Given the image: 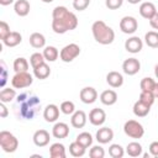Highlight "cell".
Wrapping results in <instances>:
<instances>
[{"label":"cell","mask_w":158,"mask_h":158,"mask_svg":"<svg viewBox=\"0 0 158 158\" xmlns=\"http://www.w3.org/2000/svg\"><path fill=\"white\" fill-rule=\"evenodd\" d=\"M52 30L58 35L75 30L78 26V17L65 6H56L52 12Z\"/></svg>","instance_id":"1"},{"label":"cell","mask_w":158,"mask_h":158,"mask_svg":"<svg viewBox=\"0 0 158 158\" xmlns=\"http://www.w3.org/2000/svg\"><path fill=\"white\" fill-rule=\"evenodd\" d=\"M91 32L94 36V40L100 44H111L115 40V32L114 30L107 26L104 21L98 20L91 26Z\"/></svg>","instance_id":"2"},{"label":"cell","mask_w":158,"mask_h":158,"mask_svg":"<svg viewBox=\"0 0 158 158\" xmlns=\"http://www.w3.org/2000/svg\"><path fill=\"white\" fill-rule=\"evenodd\" d=\"M0 146L4 152L6 153H14L19 147V139L9 131H1L0 132Z\"/></svg>","instance_id":"3"},{"label":"cell","mask_w":158,"mask_h":158,"mask_svg":"<svg viewBox=\"0 0 158 158\" xmlns=\"http://www.w3.org/2000/svg\"><path fill=\"white\" fill-rule=\"evenodd\" d=\"M123 132H125L126 136H128L131 138L139 139L144 135V128H143L142 123H139L138 121H136V120H128L123 125Z\"/></svg>","instance_id":"4"},{"label":"cell","mask_w":158,"mask_h":158,"mask_svg":"<svg viewBox=\"0 0 158 158\" xmlns=\"http://www.w3.org/2000/svg\"><path fill=\"white\" fill-rule=\"evenodd\" d=\"M79 54H80V47L77 43H69L64 46L59 52V57L64 63L73 62Z\"/></svg>","instance_id":"5"},{"label":"cell","mask_w":158,"mask_h":158,"mask_svg":"<svg viewBox=\"0 0 158 158\" xmlns=\"http://www.w3.org/2000/svg\"><path fill=\"white\" fill-rule=\"evenodd\" d=\"M33 83V78L27 72H20L16 73L11 79V85L15 89H25L28 88Z\"/></svg>","instance_id":"6"},{"label":"cell","mask_w":158,"mask_h":158,"mask_svg":"<svg viewBox=\"0 0 158 158\" xmlns=\"http://www.w3.org/2000/svg\"><path fill=\"white\" fill-rule=\"evenodd\" d=\"M138 28V21L133 16H123L120 21V30L126 35H132Z\"/></svg>","instance_id":"7"},{"label":"cell","mask_w":158,"mask_h":158,"mask_svg":"<svg viewBox=\"0 0 158 158\" xmlns=\"http://www.w3.org/2000/svg\"><path fill=\"white\" fill-rule=\"evenodd\" d=\"M139 69H141V63L137 58H133V57L127 58L122 63V70L127 75H135L139 72Z\"/></svg>","instance_id":"8"},{"label":"cell","mask_w":158,"mask_h":158,"mask_svg":"<svg viewBox=\"0 0 158 158\" xmlns=\"http://www.w3.org/2000/svg\"><path fill=\"white\" fill-rule=\"evenodd\" d=\"M79 98H80L81 102L89 105V104H93V102L96 101V99H98V91L93 86H85V88H83L80 90Z\"/></svg>","instance_id":"9"},{"label":"cell","mask_w":158,"mask_h":158,"mask_svg":"<svg viewBox=\"0 0 158 158\" xmlns=\"http://www.w3.org/2000/svg\"><path fill=\"white\" fill-rule=\"evenodd\" d=\"M89 121L94 126H101L106 121V112L102 109L95 107L89 112Z\"/></svg>","instance_id":"10"},{"label":"cell","mask_w":158,"mask_h":158,"mask_svg":"<svg viewBox=\"0 0 158 158\" xmlns=\"http://www.w3.org/2000/svg\"><path fill=\"white\" fill-rule=\"evenodd\" d=\"M142 48H143V42L137 36H132L128 40H126V42H125V49L130 53H133V54L138 53V52H141Z\"/></svg>","instance_id":"11"},{"label":"cell","mask_w":158,"mask_h":158,"mask_svg":"<svg viewBox=\"0 0 158 158\" xmlns=\"http://www.w3.org/2000/svg\"><path fill=\"white\" fill-rule=\"evenodd\" d=\"M95 138L99 143L101 144H106L109 142H111L114 139V131L110 127H101L96 131Z\"/></svg>","instance_id":"12"},{"label":"cell","mask_w":158,"mask_h":158,"mask_svg":"<svg viewBox=\"0 0 158 158\" xmlns=\"http://www.w3.org/2000/svg\"><path fill=\"white\" fill-rule=\"evenodd\" d=\"M59 111H60V109L57 105L49 104L43 110V118L47 122H56L59 117Z\"/></svg>","instance_id":"13"},{"label":"cell","mask_w":158,"mask_h":158,"mask_svg":"<svg viewBox=\"0 0 158 158\" xmlns=\"http://www.w3.org/2000/svg\"><path fill=\"white\" fill-rule=\"evenodd\" d=\"M86 114L83 110H75L72 114V118H70V123L74 128H83L86 125Z\"/></svg>","instance_id":"14"},{"label":"cell","mask_w":158,"mask_h":158,"mask_svg":"<svg viewBox=\"0 0 158 158\" xmlns=\"http://www.w3.org/2000/svg\"><path fill=\"white\" fill-rule=\"evenodd\" d=\"M33 143L37 146V147H44L49 143V139H51V136L48 133V131L41 128V130H37L35 133H33Z\"/></svg>","instance_id":"15"},{"label":"cell","mask_w":158,"mask_h":158,"mask_svg":"<svg viewBox=\"0 0 158 158\" xmlns=\"http://www.w3.org/2000/svg\"><path fill=\"white\" fill-rule=\"evenodd\" d=\"M156 12H157V9H156V5L153 2L146 1V2H142L139 5V15L146 20H151Z\"/></svg>","instance_id":"16"},{"label":"cell","mask_w":158,"mask_h":158,"mask_svg":"<svg viewBox=\"0 0 158 158\" xmlns=\"http://www.w3.org/2000/svg\"><path fill=\"white\" fill-rule=\"evenodd\" d=\"M52 135L54 138H65L69 135V126L65 122H56L52 128Z\"/></svg>","instance_id":"17"},{"label":"cell","mask_w":158,"mask_h":158,"mask_svg":"<svg viewBox=\"0 0 158 158\" xmlns=\"http://www.w3.org/2000/svg\"><path fill=\"white\" fill-rule=\"evenodd\" d=\"M106 83L111 88H120L123 84V77L118 72H115V70L109 72L106 75Z\"/></svg>","instance_id":"18"},{"label":"cell","mask_w":158,"mask_h":158,"mask_svg":"<svg viewBox=\"0 0 158 158\" xmlns=\"http://www.w3.org/2000/svg\"><path fill=\"white\" fill-rule=\"evenodd\" d=\"M100 101L106 106H111V105L116 104V101H117V93L111 89L104 90L100 94Z\"/></svg>","instance_id":"19"},{"label":"cell","mask_w":158,"mask_h":158,"mask_svg":"<svg viewBox=\"0 0 158 158\" xmlns=\"http://www.w3.org/2000/svg\"><path fill=\"white\" fill-rule=\"evenodd\" d=\"M22 41V36L20 32H16V31H11L4 40H2V43L6 46V47H16L17 44H20Z\"/></svg>","instance_id":"20"},{"label":"cell","mask_w":158,"mask_h":158,"mask_svg":"<svg viewBox=\"0 0 158 158\" xmlns=\"http://www.w3.org/2000/svg\"><path fill=\"white\" fill-rule=\"evenodd\" d=\"M132 110H133L135 116H137V117H144V116H147V115L149 114L151 106L147 105V104H144V102H142L141 100H137V101L133 104Z\"/></svg>","instance_id":"21"},{"label":"cell","mask_w":158,"mask_h":158,"mask_svg":"<svg viewBox=\"0 0 158 158\" xmlns=\"http://www.w3.org/2000/svg\"><path fill=\"white\" fill-rule=\"evenodd\" d=\"M30 9H31V6L27 0H17L14 4V10H15L16 15H19L21 17L27 16L30 12Z\"/></svg>","instance_id":"22"},{"label":"cell","mask_w":158,"mask_h":158,"mask_svg":"<svg viewBox=\"0 0 158 158\" xmlns=\"http://www.w3.org/2000/svg\"><path fill=\"white\" fill-rule=\"evenodd\" d=\"M49 74H51V68H49V65L46 62L40 64L38 67L33 68V75L37 79H41V80L42 79H47L49 77Z\"/></svg>","instance_id":"23"},{"label":"cell","mask_w":158,"mask_h":158,"mask_svg":"<svg viewBox=\"0 0 158 158\" xmlns=\"http://www.w3.org/2000/svg\"><path fill=\"white\" fill-rule=\"evenodd\" d=\"M49 156L52 158H65V147L64 144L57 142V143H53L51 144L49 147Z\"/></svg>","instance_id":"24"},{"label":"cell","mask_w":158,"mask_h":158,"mask_svg":"<svg viewBox=\"0 0 158 158\" xmlns=\"http://www.w3.org/2000/svg\"><path fill=\"white\" fill-rule=\"evenodd\" d=\"M30 44L33 47V48H43L46 46V38L42 33L40 32H33L31 36H30Z\"/></svg>","instance_id":"25"},{"label":"cell","mask_w":158,"mask_h":158,"mask_svg":"<svg viewBox=\"0 0 158 158\" xmlns=\"http://www.w3.org/2000/svg\"><path fill=\"white\" fill-rule=\"evenodd\" d=\"M43 57L47 62H54L59 57V52L54 46H47L43 49Z\"/></svg>","instance_id":"26"},{"label":"cell","mask_w":158,"mask_h":158,"mask_svg":"<svg viewBox=\"0 0 158 158\" xmlns=\"http://www.w3.org/2000/svg\"><path fill=\"white\" fill-rule=\"evenodd\" d=\"M16 96V91L12 88H2L0 91V101L1 102H11Z\"/></svg>","instance_id":"27"},{"label":"cell","mask_w":158,"mask_h":158,"mask_svg":"<svg viewBox=\"0 0 158 158\" xmlns=\"http://www.w3.org/2000/svg\"><path fill=\"white\" fill-rule=\"evenodd\" d=\"M142 146L138 142H130L126 147V153L130 157H139L142 154Z\"/></svg>","instance_id":"28"},{"label":"cell","mask_w":158,"mask_h":158,"mask_svg":"<svg viewBox=\"0 0 158 158\" xmlns=\"http://www.w3.org/2000/svg\"><path fill=\"white\" fill-rule=\"evenodd\" d=\"M144 42L151 48H158V32L148 31L144 35Z\"/></svg>","instance_id":"29"},{"label":"cell","mask_w":158,"mask_h":158,"mask_svg":"<svg viewBox=\"0 0 158 158\" xmlns=\"http://www.w3.org/2000/svg\"><path fill=\"white\" fill-rule=\"evenodd\" d=\"M12 68L15 70V73H20V72H27L28 69V62L26 58L23 57H19L14 60V64H12Z\"/></svg>","instance_id":"30"},{"label":"cell","mask_w":158,"mask_h":158,"mask_svg":"<svg viewBox=\"0 0 158 158\" xmlns=\"http://www.w3.org/2000/svg\"><path fill=\"white\" fill-rule=\"evenodd\" d=\"M85 151H86V148L83 147L80 143H78L77 141H74L69 144V153L73 157H83L85 154Z\"/></svg>","instance_id":"31"},{"label":"cell","mask_w":158,"mask_h":158,"mask_svg":"<svg viewBox=\"0 0 158 158\" xmlns=\"http://www.w3.org/2000/svg\"><path fill=\"white\" fill-rule=\"evenodd\" d=\"M75 141H77L78 143H80L83 147L88 148V147H90V146L93 144V136H91L89 132H81V133H79V135L77 136Z\"/></svg>","instance_id":"32"},{"label":"cell","mask_w":158,"mask_h":158,"mask_svg":"<svg viewBox=\"0 0 158 158\" xmlns=\"http://www.w3.org/2000/svg\"><path fill=\"white\" fill-rule=\"evenodd\" d=\"M109 154L112 158H122L123 154H125V149L118 143H112L109 147Z\"/></svg>","instance_id":"33"},{"label":"cell","mask_w":158,"mask_h":158,"mask_svg":"<svg viewBox=\"0 0 158 158\" xmlns=\"http://www.w3.org/2000/svg\"><path fill=\"white\" fill-rule=\"evenodd\" d=\"M154 85H156V81L153 78H149V77H146L141 80V91H153L154 89Z\"/></svg>","instance_id":"34"},{"label":"cell","mask_w":158,"mask_h":158,"mask_svg":"<svg viewBox=\"0 0 158 158\" xmlns=\"http://www.w3.org/2000/svg\"><path fill=\"white\" fill-rule=\"evenodd\" d=\"M44 62H46V59H44V57H43V53L35 52V53L31 54V57H30V63H31L32 68H36V67H38L40 64L44 63Z\"/></svg>","instance_id":"35"},{"label":"cell","mask_w":158,"mask_h":158,"mask_svg":"<svg viewBox=\"0 0 158 158\" xmlns=\"http://www.w3.org/2000/svg\"><path fill=\"white\" fill-rule=\"evenodd\" d=\"M59 109H60V111H62L64 115H72V114L75 111V105H74L73 101L67 100V101H63V102L60 104Z\"/></svg>","instance_id":"36"},{"label":"cell","mask_w":158,"mask_h":158,"mask_svg":"<svg viewBox=\"0 0 158 158\" xmlns=\"http://www.w3.org/2000/svg\"><path fill=\"white\" fill-rule=\"evenodd\" d=\"M138 100H141L142 102H144V104L152 106L153 102H154V100H156V98H154V95H153L152 91H141Z\"/></svg>","instance_id":"37"},{"label":"cell","mask_w":158,"mask_h":158,"mask_svg":"<svg viewBox=\"0 0 158 158\" xmlns=\"http://www.w3.org/2000/svg\"><path fill=\"white\" fill-rule=\"evenodd\" d=\"M89 156L91 158H104L105 157V149L101 146H93L89 151Z\"/></svg>","instance_id":"38"},{"label":"cell","mask_w":158,"mask_h":158,"mask_svg":"<svg viewBox=\"0 0 158 158\" xmlns=\"http://www.w3.org/2000/svg\"><path fill=\"white\" fill-rule=\"evenodd\" d=\"M90 5V0H73V7L78 11H84Z\"/></svg>","instance_id":"39"},{"label":"cell","mask_w":158,"mask_h":158,"mask_svg":"<svg viewBox=\"0 0 158 158\" xmlns=\"http://www.w3.org/2000/svg\"><path fill=\"white\" fill-rule=\"evenodd\" d=\"M123 4V0H105V5L110 10H117Z\"/></svg>","instance_id":"40"},{"label":"cell","mask_w":158,"mask_h":158,"mask_svg":"<svg viewBox=\"0 0 158 158\" xmlns=\"http://www.w3.org/2000/svg\"><path fill=\"white\" fill-rule=\"evenodd\" d=\"M10 32H11V31H10V26L7 25V22L1 21V22H0V40L2 41Z\"/></svg>","instance_id":"41"},{"label":"cell","mask_w":158,"mask_h":158,"mask_svg":"<svg viewBox=\"0 0 158 158\" xmlns=\"http://www.w3.org/2000/svg\"><path fill=\"white\" fill-rule=\"evenodd\" d=\"M6 77H7V72H6V68H5V63L1 62V81H0V85L1 88H5V84H6Z\"/></svg>","instance_id":"42"},{"label":"cell","mask_w":158,"mask_h":158,"mask_svg":"<svg viewBox=\"0 0 158 158\" xmlns=\"http://www.w3.org/2000/svg\"><path fill=\"white\" fill-rule=\"evenodd\" d=\"M149 153L153 157H158V141H154L149 144Z\"/></svg>","instance_id":"43"},{"label":"cell","mask_w":158,"mask_h":158,"mask_svg":"<svg viewBox=\"0 0 158 158\" xmlns=\"http://www.w3.org/2000/svg\"><path fill=\"white\" fill-rule=\"evenodd\" d=\"M149 25H151V27L152 28H154V30H158V11L154 14V16L149 20Z\"/></svg>","instance_id":"44"},{"label":"cell","mask_w":158,"mask_h":158,"mask_svg":"<svg viewBox=\"0 0 158 158\" xmlns=\"http://www.w3.org/2000/svg\"><path fill=\"white\" fill-rule=\"evenodd\" d=\"M7 115H9V110H7V107L5 106V102H1V104H0V116H1L2 118H5Z\"/></svg>","instance_id":"45"},{"label":"cell","mask_w":158,"mask_h":158,"mask_svg":"<svg viewBox=\"0 0 158 158\" xmlns=\"http://www.w3.org/2000/svg\"><path fill=\"white\" fill-rule=\"evenodd\" d=\"M15 0H0V4L2 5V6H7V5H10V4H12Z\"/></svg>","instance_id":"46"},{"label":"cell","mask_w":158,"mask_h":158,"mask_svg":"<svg viewBox=\"0 0 158 158\" xmlns=\"http://www.w3.org/2000/svg\"><path fill=\"white\" fill-rule=\"evenodd\" d=\"M153 95H154V98L156 99H158V83H156V85H154V89H153Z\"/></svg>","instance_id":"47"},{"label":"cell","mask_w":158,"mask_h":158,"mask_svg":"<svg viewBox=\"0 0 158 158\" xmlns=\"http://www.w3.org/2000/svg\"><path fill=\"white\" fill-rule=\"evenodd\" d=\"M130 4H132V5H136V4H138V2H141L142 0H127Z\"/></svg>","instance_id":"48"},{"label":"cell","mask_w":158,"mask_h":158,"mask_svg":"<svg viewBox=\"0 0 158 158\" xmlns=\"http://www.w3.org/2000/svg\"><path fill=\"white\" fill-rule=\"evenodd\" d=\"M154 75L158 79V64H156V67H154Z\"/></svg>","instance_id":"49"},{"label":"cell","mask_w":158,"mask_h":158,"mask_svg":"<svg viewBox=\"0 0 158 158\" xmlns=\"http://www.w3.org/2000/svg\"><path fill=\"white\" fill-rule=\"evenodd\" d=\"M42 1H43V2H46V4H49V2H52L53 0H42Z\"/></svg>","instance_id":"50"}]
</instances>
